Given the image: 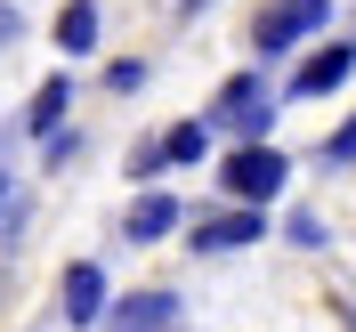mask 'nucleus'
<instances>
[{"label": "nucleus", "mask_w": 356, "mask_h": 332, "mask_svg": "<svg viewBox=\"0 0 356 332\" xmlns=\"http://www.w3.org/2000/svg\"><path fill=\"white\" fill-rule=\"evenodd\" d=\"M211 130H227L235 146H259L267 130H275V97H267V81L259 73H235V81L211 97V113H202Z\"/></svg>", "instance_id": "f257e3e1"}, {"label": "nucleus", "mask_w": 356, "mask_h": 332, "mask_svg": "<svg viewBox=\"0 0 356 332\" xmlns=\"http://www.w3.org/2000/svg\"><path fill=\"white\" fill-rule=\"evenodd\" d=\"M324 17H332V0H267L259 17H251V49L259 57H284L308 33H324Z\"/></svg>", "instance_id": "f03ea898"}, {"label": "nucleus", "mask_w": 356, "mask_h": 332, "mask_svg": "<svg viewBox=\"0 0 356 332\" xmlns=\"http://www.w3.org/2000/svg\"><path fill=\"white\" fill-rule=\"evenodd\" d=\"M219 187L235 203H275V187H291V162L259 138V146H235V155L219 162Z\"/></svg>", "instance_id": "7ed1b4c3"}, {"label": "nucleus", "mask_w": 356, "mask_h": 332, "mask_svg": "<svg viewBox=\"0 0 356 332\" xmlns=\"http://www.w3.org/2000/svg\"><path fill=\"white\" fill-rule=\"evenodd\" d=\"M267 235V219H259V203H235V211H202L195 227H186V244L211 260V251H251Z\"/></svg>", "instance_id": "20e7f679"}, {"label": "nucleus", "mask_w": 356, "mask_h": 332, "mask_svg": "<svg viewBox=\"0 0 356 332\" xmlns=\"http://www.w3.org/2000/svg\"><path fill=\"white\" fill-rule=\"evenodd\" d=\"M340 81H356V41H324L308 65L291 73V97H332Z\"/></svg>", "instance_id": "39448f33"}, {"label": "nucleus", "mask_w": 356, "mask_h": 332, "mask_svg": "<svg viewBox=\"0 0 356 332\" xmlns=\"http://www.w3.org/2000/svg\"><path fill=\"white\" fill-rule=\"evenodd\" d=\"M57 300H65V324H106V267L73 260L65 284H57Z\"/></svg>", "instance_id": "423d86ee"}, {"label": "nucleus", "mask_w": 356, "mask_h": 332, "mask_svg": "<svg viewBox=\"0 0 356 332\" xmlns=\"http://www.w3.org/2000/svg\"><path fill=\"white\" fill-rule=\"evenodd\" d=\"M65 106H73V81H65V73H49V81L33 89V106H24V122H17V130H24V138H41V146H49V138L65 130Z\"/></svg>", "instance_id": "0eeeda50"}, {"label": "nucleus", "mask_w": 356, "mask_h": 332, "mask_svg": "<svg viewBox=\"0 0 356 332\" xmlns=\"http://www.w3.org/2000/svg\"><path fill=\"white\" fill-rule=\"evenodd\" d=\"M170 227H178V195L154 187V195H138L130 211H122V244H162Z\"/></svg>", "instance_id": "6e6552de"}, {"label": "nucleus", "mask_w": 356, "mask_h": 332, "mask_svg": "<svg viewBox=\"0 0 356 332\" xmlns=\"http://www.w3.org/2000/svg\"><path fill=\"white\" fill-rule=\"evenodd\" d=\"M178 324V292H130L113 308V332H170Z\"/></svg>", "instance_id": "1a4fd4ad"}, {"label": "nucleus", "mask_w": 356, "mask_h": 332, "mask_svg": "<svg viewBox=\"0 0 356 332\" xmlns=\"http://www.w3.org/2000/svg\"><path fill=\"white\" fill-rule=\"evenodd\" d=\"M57 49L65 57H89L97 49V0H65L57 8Z\"/></svg>", "instance_id": "9d476101"}, {"label": "nucleus", "mask_w": 356, "mask_h": 332, "mask_svg": "<svg viewBox=\"0 0 356 332\" xmlns=\"http://www.w3.org/2000/svg\"><path fill=\"white\" fill-rule=\"evenodd\" d=\"M24 219H33V195H24L17 178H0V244H17Z\"/></svg>", "instance_id": "9b49d317"}, {"label": "nucleus", "mask_w": 356, "mask_h": 332, "mask_svg": "<svg viewBox=\"0 0 356 332\" xmlns=\"http://www.w3.org/2000/svg\"><path fill=\"white\" fill-rule=\"evenodd\" d=\"M162 171H170V146H162V138H138V146H130V178H138V187H154Z\"/></svg>", "instance_id": "f8f14e48"}, {"label": "nucleus", "mask_w": 356, "mask_h": 332, "mask_svg": "<svg viewBox=\"0 0 356 332\" xmlns=\"http://www.w3.org/2000/svg\"><path fill=\"white\" fill-rule=\"evenodd\" d=\"M162 146H170V162H202V146H211V122H178Z\"/></svg>", "instance_id": "ddd939ff"}, {"label": "nucleus", "mask_w": 356, "mask_h": 332, "mask_svg": "<svg viewBox=\"0 0 356 332\" xmlns=\"http://www.w3.org/2000/svg\"><path fill=\"white\" fill-rule=\"evenodd\" d=\"M316 162H324V171H340V162H356V113L340 122L332 138H324V146H316Z\"/></svg>", "instance_id": "4468645a"}, {"label": "nucleus", "mask_w": 356, "mask_h": 332, "mask_svg": "<svg viewBox=\"0 0 356 332\" xmlns=\"http://www.w3.org/2000/svg\"><path fill=\"white\" fill-rule=\"evenodd\" d=\"M284 235H291V244H324V219H316V211H291V219H284Z\"/></svg>", "instance_id": "2eb2a0df"}, {"label": "nucleus", "mask_w": 356, "mask_h": 332, "mask_svg": "<svg viewBox=\"0 0 356 332\" xmlns=\"http://www.w3.org/2000/svg\"><path fill=\"white\" fill-rule=\"evenodd\" d=\"M138 81H146V65H138V57H130V65H113V73H106V89H122V97H130Z\"/></svg>", "instance_id": "dca6fc26"}, {"label": "nucleus", "mask_w": 356, "mask_h": 332, "mask_svg": "<svg viewBox=\"0 0 356 332\" xmlns=\"http://www.w3.org/2000/svg\"><path fill=\"white\" fill-rule=\"evenodd\" d=\"M17 33H24V17H17V8H8V0H0V49L17 41Z\"/></svg>", "instance_id": "f3484780"}, {"label": "nucleus", "mask_w": 356, "mask_h": 332, "mask_svg": "<svg viewBox=\"0 0 356 332\" xmlns=\"http://www.w3.org/2000/svg\"><path fill=\"white\" fill-rule=\"evenodd\" d=\"M340 316H348V332H356V292H340Z\"/></svg>", "instance_id": "a211bd4d"}]
</instances>
